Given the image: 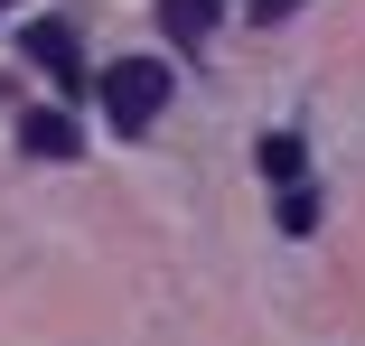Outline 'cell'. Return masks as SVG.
Segmentation results:
<instances>
[{"label":"cell","mask_w":365,"mask_h":346,"mask_svg":"<svg viewBox=\"0 0 365 346\" xmlns=\"http://www.w3.org/2000/svg\"><path fill=\"white\" fill-rule=\"evenodd\" d=\"M160 19H169V38H215V19H225V0H160Z\"/></svg>","instance_id":"277c9868"},{"label":"cell","mask_w":365,"mask_h":346,"mask_svg":"<svg viewBox=\"0 0 365 346\" xmlns=\"http://www.w3.org/2000/svg\"><path fill=\"white\" fill-rule=\"evenodd\" d=\"M19 47L47 65V75H56V94H94V75H85V56H76V28H66V19H29V28H19Z\"/></svg>","instance_id":"7a4b0ae2"},{"label":"cell","mask_w":365,"mask_h":346,"mask_svg":"<svg viewBox=\"0 0 365 346\" xmlns=\"http://www.w3.org/2000/svg\"><path fill=\"white\" fill-rule=\"evenodd\" d=\"M262 169L290 187V178H300V141H290V131H272V141H262Z\"/></svg>","instance_id":"8992f818"},{"label":"cell","mask_w":365,"mask_h":346,"mask_svg":"<svg viewBox=\"0 0 365 346\" xmlns=\"http://www.w3.org/2000/svg\"><path fill=\"white\" fill-rule=\"evenodd\" d=\"M281 225H290V234H309V225H319V196H309L300 178H290V187H281Z\"/></svg>","instance_id":"5b68a950"},{"label":"cell","mask_w":365,"mask_h":346,"mask_svg":"<svg viewBox=\"0 0 365 346\" xmlns=\"http://www.w3.org/2000/svg\"><path fill=\"white\" fill-rule=\"evenodd\" d=\"M94 94H103L113 131H150V122L169 112V65H160V56H122V65L94 75Z\"/></svg>","instance_id":"6da1fadb"},{"label":"cell","mask_w":365,"mask_h":346,"mask_svg":"<svg viewBox=\"0 0 365 346\" xmlns=\"http://www.w3.org/2000/svg\"><path fill=\"white\" fill-rule=\"evenodd\" d=\"M19 150H38V159H76V122H66V112H19Z\"/></svg>","instance_id":"3957f363"}]
</instances>
